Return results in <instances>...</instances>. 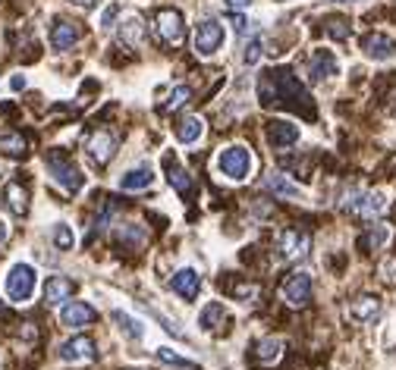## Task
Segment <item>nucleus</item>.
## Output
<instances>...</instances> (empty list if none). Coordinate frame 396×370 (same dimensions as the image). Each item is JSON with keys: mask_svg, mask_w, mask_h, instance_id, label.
<instances>
[{"mask_svg": "<svg viewBox=\"0 0 396 370\" xmlns=\"http://www.w3.org/2000/svg\"><path fill=\"white\" fill-rule=\"evenodd\" d=\"M258 94H261V104L267 107H286V110H296V113H305V117H314V107H312V94L299 85V79L293 76V70H267L261 76V85H258Z\"/></svg>", "mask_w": 396, "mask_h": 370, "instance_id": "f257e3e1", "label": "nucleus"}, {"mask_svg": "<svg viewBox=\"0 0 396 370\" xmlns=\"http://www.w3.org/2000/svg\"><path fill=\"white\" fill-rule=\"evenodd\" d=\"M217 173L230 183H245L255 173V154L245 145H230L217 154Z\"/></svg>", "mask_w": 396, "mask_h": 370, "instance_id": "f03ea898", "label": "nucleus"}, {"mask_svg": "<svg viewBox=\"0 0 396 370\" xmlns=\"http://www.w3.org/2000/svg\"><path fill=\"white\" fill-rule=\"evenodd\" d=\"M35 286H38V273L32 264H13L4 277V292L13 305H25L35 295Z\"/></svg>", "mask_w": 396, "mask_h": 370, "instance_id": "7ed1b4c3", "label": "nucleus"}, {"mask_svg": "<svg viewBox=\"0 0 396 370\" xmlns=\"http://www.w3.org/2000/svg\"><path fill=\"white\" fill-rule=\"evenodd\" d=\"M48 173H51V179L57 183L60 188H66V192H79V188L85 185V176H82V170H79L76 164H72L66 154H48Z\"/></svg>", "mask_w": 396, "mask_h": 370, "instance_id": "20e7f679", "label": "nucleus"}, {"mask_svg": "<svg viewBox=\"0 0 396 370\" xmlns=\"http://www.w3.org/2000/svg\"><path fill=\"white\" fill-rule=\"evenodd\" d=\"M154 25H158V35L164 38V44H170V47L186 44V25H183V13L179 10L160 6V10L154 13Z\"/></svg>", "mask_w": 396, "mask_h": 370, "instance_id": "39448f33", "label": "nucleus"}, {"mask_svg": "<svg viewBox=\"0 0 396 370\" xmlns=\"http://www.w3.org/2000/svg\"><path fill=\"white\" fill-rule=\"evenodd\" d=\"M224 25L217 22V19H205V22H198L196 29V53H201V57H214V53L224 47Z\"/></svg>", "mask_w": 396, "mask_h": 370, "instance_id": "423d86ee", "label": "nucleus"}, {"mask_svg": "<svg viewBox=\"0 0 396 370\" xmlns=\"http://www.w3.org/2000/svg\"><path fill=\"white\" fill-rule=\"evenodd\" d=\"M346 211L359 213L365 220H374L387 211V194L384 192H355L352 198H346Z\"/></svg>", "mask_w": 396, "mask_h": 370, "instance_id": "0eeeda50", "label": "nucleus"}, {"mask_svg": "<svg viewBox=\"0 0 396 370\" xmlns=\"http://www.w3.org/2000/svg\"><path fill=\"white\" fill-rule=\"evenodd\" d=\"M280 295H283V301L290 308H305L308 301H312V277L308 273H290L283 282V289H280Z\"/></svg>", "mask_w": 396, "mask_h": 370, "instance_id": "6e6552de", "label": "nucleus"}, {"mask_svg": "<svg viewBox=\"0 0 396 370\" xmlns=\"http://www.w3.org/2000/svg\"><path fill=\"white\" fill-rule=\"evenodd\" d=\"M95 320H98V311L89 301H66V305L60 308V324L66 329H82V326L95 324Z\"/></svg>", "mask_w": 396, "mask_h": 370, "instance_id": "1a4fd4ad", "label": "nucleus"}, {"mask_svg": "<svg viewBox=\"0 0 396 370\" xmlns=\"http://www.w3.org/2000/svg\"><path fill=\"white\" fill-rule=\"evenodd\" d=\"M308 248H312V235H308L305 230H283L280 232V251H283L286 260L305 258Z\"/></svg>", "mask_w": 396, "mask_h": 370, "instance_id": "9d476101", "label": "nucleus"}, {"mask_svg": "<svg viewBox=\"0 0 396 370\" xmlns=\"http://www.w3.org/2000/svg\"><path fill=\"white\" fill-rule=\"evenodd\" d=\"M95 342L89 339V336H76V339H70V342H63L60 345V358L63 361H70V364H85V361H91L95 358Z\"/></svg>", "mask_w": 396, "mask_h": 370, "instance_id": "9b49d317", "label": "nucleus"}, {"mask_svg": "<svg viewBox=\"0 0 396 370\" xmlns=\"http://www.w3.org/2000/svg\"><path fill=\"white\" fill-rule=\"evenodd\" d=\"M226 324H230V311L224 308V301H207V305L201 308L198 326L205 329V333H220V329H226Z\"/></svg>", "mask_w": 396, "mask_h": 370, "instance_id": "f8f14e48", "label": "nucleus"}, {"mask_svg": "<svg viewBox=\"0 0 396 370\" xmlns=\"http://www.w3.org/2000/svg\"><path fill=\"white\" fill-rule=\"evenodd\" d=\"M362 51L368 60H390L396 53V41L384 32H371V35L362 38Z\"/></svg>", "mask_w": 396, "mask_h": 370, "instance_id": "ddd939ff", "label": "nucleus"}, {"mask_svg": "<svg viewBox=\"0 0 396 370\" xmlns=\"http://www.w3.org/2000/svg\"><path fill=\"white\" fill-rule=\"evenodd\" d=\"M113 151H117V138H113V132H107V129L91 132V138H89V154H91V160H95L98 166H104L107 160L113 157Z\"/></svg>", "mask_w": 396, "mask_h": 370, "instance_id": "4468645a", "label": "nucleus"}, {"mask_svg": "<svg viewBox=\"0 0 396 370\" xmlns=\"http://www.w3.org/2000/svg\"><path fill=\"white\" fill-rule=\"evenodd\" d=\"M170 286H173V292H177L183 301H192V298H198L201 277H198L196 270H192V267H183V270H177V273H173Z\"/></svg>", "mask_w": 396, "mask_h": 370, "instance_id": "2eb2a0df", "label": "nucleus"}, {"mask_svg": "<svg viewBox=\"0 0 396 370\" xmlns=\"http://www.w3.org/2000/svg\"><path fill=\"white\" fill-rule=\"evenodd\" d=\"M340 72V63L331 51H314L312 53V63H308V76L312 82H321V79H331Z\"/></svg>", "mask_w": 396, "mask_h": 370, "instance_id": "dca6fc26", "label": "nucleus"}, {"mask_svg": "<svg viewBox=\"0 0 396 370\" xmlns=\"http://www.w3.org/2000/svg\"><path fill=\"white\" fill-rule=\"evenodd\" d=\"M280 358H283V339H280V336H264V339L255 345V361H258L261 367L280 364Z\"/></svg>", "mask_w": 396, "mask_h": 370, "instance_id": "f3484780", "label": "nucleus"}, {"mask_svg": "<svg viewBox=\"0 0 396 370\" xmlns=\"http://www.w3.org/2000/svg\"><path fill=\"white\" fill-rule=\"evenodd\" d=\"M267 141L274 147H290L299 141V126L286 123V119H271L267 123Z\"/></svg>", "mask_w": 396, "mask_h": 370, "instance_id": "a211bd4d", "label": "nucleus"}, {"mask_svg": "<svg viewBox=\"0 0 396 370\" xmlns=\"http://www.w3.org/2000/svg\"><path fill=\"white\" fill-rule=\"evenodd\" d=\"M72 298V279L66 277H48V282H44V305L57 308L63 305V301Z\"/></svg>", "mask_w": 396, "mask_h": 370, "instance_id": "6ab92c4d", "label": "nucleus"}, {"mask_svg": "<svg viewBox=\"0 0 396 370\" xmlns=\"http://www.w3.org/2000/svg\"><path fill=\"white\" fill-rule=\"evenodd\" d=\"M151 183H154V170L148 164L132 166L129 173H123V176H120V188H123V192H142V188H148Z\"/></svg>", "mask_w": 396, "mask_h": 370, "instance_id": "aec40b11", "label": "nucleus"}, {"mask_svg": "<svg viewBox=\"0 0 396 370\" xmlns=\"http://www.w3.org/2000/svg\"><path fill=\"white\" fill-rule=\"evenodd\" d=\"M378 314H381V298H374V295H362V298H355L349 305V317L359 320V324H371Z\"/></svg>", "mask_w": 396, "mask_h": 370, "instance_id": "412c9836", "label": "nucleus"}, {"mask_svg": "<svg viewBox=\"0 0 396 370\" xmlns=\"http://www.w3.org/2000/svg\"><path fill=\"white\" fill-rule=\"evenodd\" d=\"M164 170H167V179H170V185L177 188V192L183 194V198L192 192V188H196V183H192V176L183 170V166L177 164V157H170V154L164 157Z\"/></svg>", "mask_w": 396, "mask_h": 370, "instance_id": "4be33fe9", "label": "nucleus"}, {"mask_svg": "<svg viewBox=\"0 0 396 370\" xmlns=\"http://www.w3.org/2000/svg\"><path fill=\"white\" fill-rule=\"evenodd\" d=\"M4 201H6V207H10L16 217H25L29 213V192H25V185H19V183H6L4 188Z\"/></svg>", "mask_w": 396, "mask_h": 370, "instance_id": "5701e85b", "label": "nucleus"}, {"mask_svg": "<svg viewBox=\"0 0 396 370\" xmlns=\"http://www.w3.org/2000/svg\"><path fill=\"white\" fill-rule=\"evenodd\" d=\"M76 41H79V29L72 22H63V19H60L51 32V47L53 51H70Z\"/></svg>", "mask_w": 396, "mask_h": 370, "instance_id": "b1692460", "label": "nucleus"}, {"mask_svg": "<svg viewBox=\"0 0 396 370\" xmlns=\"http://www.w3.org/2000/svg\"><path fill=\"white\" fill-rule=\"evenodd\" d=\"M0 151H4L6 157H25V154H29V138L16 129L0 132Z\"/></svg>", "mask_w": 396, "mask_h": 370, "instance_id": "393cba45", "label": "nucleus"}, {"mask_svg": "<svg viewBox=\"0 0 396 370\" xmlns=\"http://www.w3.org/2000/svg\"><path fill=\"white\" fill-rule=\"evenodd\" d=\"M201 136H205V119H201V117H186V119H179L177 138L183 141V145H196Z\"/></svg>", "mask_w": 396, "mask_h": 370, "instance_id": "a878e982", "label": "nucleus"}, {"mask_svg": "<svg viewBox=\"0 0 396 370\" xmlns=\"http://www.w3.org/2000/svg\"><path fill=\"white\" fill-rule=\"evenodd\" d=\"M264 185H267V192L280 194V198H299V194H302V188L293 185L290 179L283 176V173H271V176L264 179Z\"/></svg>", "mask_w": 396, "mask_h": 370, "instance_id": "bb28decb", "label": "nucleus"}, {"mask_svg": "<svg viewBox=\"0 0 396 370\" xmlns=\"http://www.w3.org/2000/svg\"><path fill=\"white\" fill-rule=\"evenodd\" d=\"M120 38H123L126 44H142V38H145L142 19H139V16H129V19H126V25L120 22Z\"/></svg>", "mask_w": 396, "mask_h": 370, "instance_id": "cd10ccee", "label": "nucleus"}, {"mask_svg": "<svg viewBox=\"0 0 396 370\" xmlns=\"http://www.w3.org/2000/svg\"><path fill=\"white\" fill-rule=\"evenodd\" d=\"M113 324L123 329V333L129 336V339H142V336H145L142 324H139V320H132L129 314H123V311H113Z\"/></svg>", "mask_w": 396, "mask_h": 370, "instance_id": "c85d7f7f", "label": "nucleus"}, {"mask_svg": "<svg viewBox=\"0 0 396 370\" xmlns=\"http://www.w3.org/2000/svg\"><path fill=\"white\" fill-rule=\"evenodd\" d=\"M387 242H390V230H387V226H374V230L362 239V248H365V251H378Z\"/></svg>", "mask_w": 396, "mask_h": 370, "instance_id": "c756f323", "label": "nucleus"}, {"mask_svg": "<svg viewBox=\"0 0 396 370\" xmlns=\"http://www.w3.org/2000/svg\"><path fill=\"white\" fill-rule=\"evenodd\" d=\"M189 98H192V88H189V85H177V88L170 91V98H167V104L160 107V110H164V113H170V110H179V107H183V104H186V100H189Z\"/></svg>", "mask_w": 396, "mask_h": 370, "instance_id": "7c9ffc66", "label": "nucleus"}, {"mask_svg": "<svg viewBox=\"0 0 396 370\" xmlns=\"http://www.w3.org/2000/svg\"><path fill=\"white\" fill-rule=\"evenodd\" d=\"M53 245L60 248V251H72V245H76V235L66 223H57L53 226Z\"/></svg>", "mask_w": 396, "mask_h": 370, "instance_id": "2f4dec72", "label": "nucleus"}, {"mask_svg": "<svg viewBox=\"0 0 396 370\" xmlns=\"http://www.w3.org/2000/svg\"><path fill=\"white\" fill-rule=\"evenodd\" d=\"M158 358L164 361V364H173V367H179V370H198V364H192V361L179 358V355H173L170 348H158Z\"/></svg>", "mask_w": 396, "mask_h": 370, "instance_id": "473e14b6", "label": "nucleus"}, {"mask_svg": "<svg viewBox=\"0 0 396 370\" xmlns=\"http://www.w3.org/2000/svg\"><path fill=\"white\" fill-rule=\"evenodd\" d=\"M261 53H264V38H252V41H248V47H245V53H243V60L248 66H255L261 60Z\"/></svg>", "mask_w": 396, "mask_h": 370, "instance_id": "72a5a7b5", "label": "nucleus"}, {"mask_svg": "<svg viewBox=\"0 0 396 370\" xmlns=\"http://www.w3.org/2000/svg\"><path fill=\"white\" fill-rule=\"evenodd\" d=\"M327 35L337 38V41H343V38H349V22L346 19H327Z\"/></svg>", "mask_w": 396, "mask_h": 370, "instance_id": "f704fd0d", "label": "nucleus"}, {"mask_svg": "<svg viewBox=\"0 0 396 370\" xmlns=\"http://www.w3.org/2000/svg\"><path fill=\"white\" fill-rule=\"evenodd\" d=\"M255 292H258V289H255V282H233V286H230V295H233L236 301L255 298Z\"/></svg>", "mask_w": 396, "mask_h": 370, "instance_id": "c9c22d12", "label": "nucleus"}, {"mask_svg": "<svg viewBox=\"0 0 396 370\" xmlns=\"http://www.w3.org/2000/svg\"><path fill=\"white\" fill-rule=\"evenodd\" d=\"M378 273H381V279H384V282H390V286H396V258L381 260Z\"/></svg>", "mask_w": 396, "mask_h": 370, "instance_id": "e433bc0d", "label": "nucleus"}, {"mask_svg": "<svg viewBox=\"0 0 396 370\" xmlns=\"http://www.w3.org/2000/svg\"><path fill=\"white\" fill-rule=\"evenodd\" d=\"M145 239V230L139 223H129L120 230V242H142Z\"/></svg>", "mask_w": 396, "mask_h": 370, "instance_id": "4c0bfd02", "label": "nucleus"}, {"mask_svg": "<svg viewBox=\"0 0 396 370\" xmlns=\"http://www.w3.org/2000/svg\"><path fill=\"white\" fill-rule=\"evenodd\" d=\"M117 13H120V4H110L104 13H101V29H110L113 25V19H117Z\"/></svg>", "mask_w": 396, "mask_h": 370, "instance_id": "58836bf2", "label": "nucleus"}, {"mask_svg": "<svg viewBox=\"0 0 396 370\" xmlns=\"http://www.w3.org/2000/svg\"><path fill=\"white\" fill-rule=\"evenodd\" d=\"M226 6H230V10H245L248 4H252V0H224Z\"/></svg>", "mask_w": 396, "mask_h": 370, "instance_id": "ea45409f", "label": "nucleus"}, {"mask_svg": "<svg viewBox=\"0 0 396 370\" xmlns=\"http://www.w3.org/2000/svg\"><path fill=\"white\" fill-rule=\"evenodd\" d=\"M10 85H13V91H23L29 82H25V76H13V82H10Z\"/></svg>", "mask_w": 396, "mask_h": 370, "instance_id": "a19ab883", "label": "nucleus"}, {"mask_svg": "<svg viewBox=\"0 0 396 370\" xmlns=\"http://www.w3.org/2000/svg\"><path fill=\"white\" fill-rule=\"evenodd\" d=\"M6 239H10V226H6V220L0 217V245H4Z\"/></svg>", "mask_w": 396, "mask_h": 370, "instance_id": "79ce46f5", "label": "nucleus"}, {"mask_svg": "<svg viewBox=\"0 0 396 370\" xmlns=\"http://www.w3.org/2000/svg\"><path fill=\"white\" fill-rule=\"evenodd\" d=\"M76 6H82V10H91V6H98V0H72Z\"/></svg>", "mask_w": 396, "mask_h": 370, "instance_id": "37998d69", "label": "nucleus"}, {"mask_svg": "<svg viewBox=\"0 0 396 370\" xmlns=\"http://www.w3.org/2000/svg\"><path fill=\"white\" fill-rule=\"evenodd\" d=\"M337 4H346V0H337Z\"/></svg>", "mask_w": 396, "mask_h": 370, "instance_id": "c03bdc74", "label": "nucleus"}]
</instances>
